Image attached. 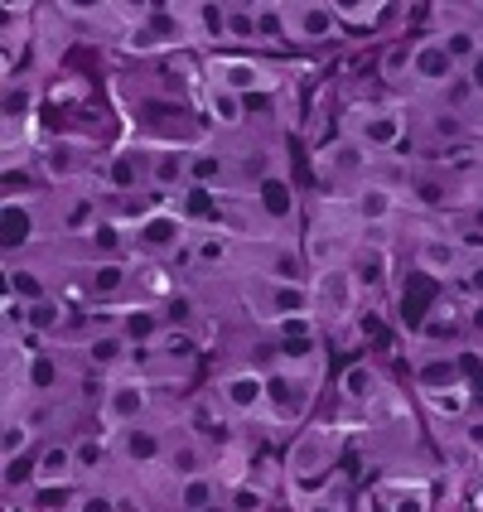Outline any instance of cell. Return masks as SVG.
Here are the masks:
<instances>
[{
  "label": "cell",
  "instance_id": "30bf717a",
  "mask_svg": "<svg viewBox=\"0 0 483 512\" xmlns=\"http://www.w3.org/2000/svg\"><path fill=\"white\" fill-rule=\"evenodd\" d=\"M416 266H421L426 276H435V281H455V276H464L474 261L459 252V242L450 232H421V242H416Z\"/></svg>",
  "mask_w": 483,
  "mask_h": 512
},
{
  "label": "cell",
  "instance_id": "ffe728a7",
  "mask_svg": "<svg viewBox=\"0 0 483 512\" xmlns=\"http://www.w3.org/2000/svg\"><path fill=\"white\" fill-rule=\"evenodd\" d=\"M203 107L213 116V126H223V131H242L247 126V97H237L228 87H203Z\"/></svg>",
  "mask_w": 483,
  "mask_h": 512
},
{
  "label": "cell",
  "instance_id": "7402d4cb",
  "mask_svg": "<svg viewBox=\"0 0 483 512\" xmlns=\"http://www.w3.org/2000/svg\"><path fill=\"white\" fill-rule=\"evenodd\" d=\"M5 295L10 300H20V305H39V300H54L49 295V281H44V271H34V266H5Z\"/></svg>",
  "mask_w": 483,
  "mask_h": 512
},
{
  "label": "cell",
  "instance_id": "f546056e",
  "mask_svg": "<svg viewBox=\"0 0 483 512\" xmlns=\"http://www.w3.org/2000/svg\"><path fill=\"white\" fill-rule=\"evenodd\" d=\"M126 281H131V266H126L121 256L102 261V266H92V276H87V285H92V295H97V300H112V295H121V290H126Z\"/></svg>",
  "mask_w": 483,
  "mask_h": 512
},
{
  "label": "cell",
  "instance_id": "1f68e13d",
  "mask_svg": "<svg viewBox=\"0 0 483 512\" xmlns=\"http://www.w3.org/2000/svg\"><path fill=\"white\" fill-rule=\"evenodd\" d=\"M406 194H411V203H416V208H426V213L450 208V189H445V184H440V179H435L430 170L411 174V189H406Z\"/></svg>",
  "mask_w": 483,
  "mask_h": 512
},
{
  "label": "cell",
  "instance_id": "9a60e30c",
  "mask_svg": "<svg viewBox=\"0 0 483 512\" xmlns=\"http://www.w3.org/2000/svg\"><path fill=\"white\" fill-rule=\"evenodd\" d=\"M78 479V464H73V440H49L39 455H34V488H58Z\"/></svg>",
  "mask_w": 483,
  "mask_h": 512
},
{
  "label": "cell",
  "instance_id": "44dd1931",
  "mask_svg": "<svg viewBox=\"0 0 483 512\" xmlns=\"http://www.w3.org/2000/svg\"><path fill=\"white\" fill-rule=\"evenodd\" d=\"M421 406H426L435 421H469L474 416V392L464 382L445 387V392H421Z\"/></svg>",
  "mask_w": 483,
  "mask_h": 512
},
{
  "label": "cell",
  "instance_id": "8fae6325",
  "mask_svg": "<svg viewBox=\"0 0 483 512\" xmlns=\"http://www.w3.org/2000/svg\"><path fill=\"white\" fill-rule=\"evenodd\" d=\"M145 165H150V189H160V194H189L194 189L189 150L184 145H155L145 155Z\"/></svg>",
  "mask_w": 483,
  "mask_h": 512
},
{
  "label": "cell",
  "instance_id": "83f0119b",
  "mask_svg": "<svg viewBox=\"0 0 483 512\" xmlns=\"http://www.w3.org/2000/svg\"><path fill=\"white\" fill-rule=\"evenodd\" d=\"M63 324H68V310H63V300L54 295V300L25 305V324H20V329H25V334H58ZM10 334H15V329H10Z\"/></svg>",
  "mask_w": 483,
  "mask_h": 512
},
{
  "label": "cell",
  "instance_id": "603a6c76",
  "mask_svg": "<svg viewBox=\"0 0 483 512\" xmlns=\"http://www.w3.org/2000/svg\"><path fill=\"white\" fill-rule=\"evenodd\" d=\"M435 34L445 39V49H450V58L459 63V73H464V68H469V63H474V58L483 54V34H479L474 25H469V20H450V25H445V29H435Z\"/></svg>",
  "mask_w": 483,
  "mask_h": 512
},
{
  "label": "cell",
  "instance_id": "3957f363",
  "mask_svg": "<svg viewBox=\"0 0 483 512\" xmlns=\"http://www.w3.org/2000/svg\"><path fill=\"white\" fill-rule=\"evenodd\" d=\"M314 295V319H324V324H348V314L358 305V276H353V266H324L310 285Z\"/></svg>",
  "mask_w": 483,
  "mask_h": 512
},
{
  "label": "cell",
  "instance_id": "ba28073f",
  "mask_svg": "<svg viewBox=\"0 0 483 512\" xmlns=\"http://www.w3.org/2000/svg\"><path fill=\"white\" fill-rule=\"evenodd\" d=\"M459 78H464V73H459V63L450 58V49H445L440 34H426V39L411 44V83L416 87L445 92V87H455Z\"/></svg>",
  "mask_w": 483,
  "mask_h": 512
},
{
  "label": "cell",
  "instance_id": "74e56055",
  "mask_svg": "<svg viewBox=\"0 0 483 512\" xmlns=\"http://www.w3.org/2000/svg\"><path fill=\"white\" fill-rule=\"evenodd\" d=\"M165 464H170L179 479H194V474H203V450L194 445V435H189V440H174V445H170V459H165Z\"/></svg>",
  "mask_w": 483,
  "mask_h": 512
},
{
  "label": "cell",
  "instance_id": "7bdbcfd3",
  "mask_svg": "<svg viewBox=\"0 0 483 512\" xmlns=\"http://www.w3.org/2000/svg\"><path fill=\"white\" fill-rule=\"evenodd\" d=\"M305 512H353V508H348V498H343L339 488H329V493H319Z\"/></svg>",
  "mask_w": 483,
  "mask_h": 512
},
{
  "label": "cell",
  "instance_id": "7c38bea8",
  "mask_svg": "<svg viewBox=\"0 0 483 512\" xmlns=\"http://www.w3.org/2000/svg\"><path fill=\"white\" fill-rule=\"evenodd\" d=\"M116 455L126 459L131 469H160L170 459V440L160 430H145V426H131V430H116L112 435Z\"/></svg>",
  "mask_w": 483,
  "mask_h": 512
},
{
  "label": "cell",
  "instance_id": "bcb514c9",
  "mask_svg": "<svg viewBox=\"0 0 483 512\" xmlns=\"http://www.w3.org/2000/svg\"><path fill=\"white\" fill-rule=\"evenodd\" d=\"M469 228L483 232V203H474V208H469Z\"/></svg>",
  "mask_w": 483,
  "mask_h": 512
},
{
  "label": "cell",
  "instance_id": "e0dca14e",
  "mask_svg": "<svg viewBox=\"0 0 483 512\" xmlns=\"http://www.w3.org/2000/svg\"><path fill=\"white\" fill-rule=\"evenodd\" d=\"M339 392L353 406H377V397H392L387 392V377L377 372V363H348L339 377Z\"/></svg>",
  "mask_w": 483,
  "mask_h": 512
},
{
  "label": "cell",
  "instance_id": "60d3db41",
  "mask_svg": "<svg viewBox=\"0 0 483 512\" xmlns=\"http://www.w3.org/2000/svg\"><path fill=\"white\" fill-rule=\"evenodd\" d=\"M97 228V203L92 199H73L63 208V232H87Z\"/></svg>",
  "mask_w": 483,
  "mask_h": 512
},
{
  "label": "cell",
  "instance_id": "7a4b0ae2",
  "mask_svg": "<svg viewBox=\"0 0 483 512\" xmlns=\"http://www.w3.org/2000/svg\"><path fill=\"white\" fill-rule=\"evenodd\" d=\"M353 141L363 145L368 155H392V150H401L406 145V136H411V121H406V112L401 107H392V102H382V107H353L348 112V126H343Z\"/></svg>",
  "mask_w": 483,
  "mask_h": 512
},
{
  "label": "cell",
  "instance_id": "d6986e66",
  "mask_svg": "<svg viewBox=\"0 0 483 512\" xmlns=\"http://www.w3.org/2000/svg\"><path fill=\"white\" fill-rule=\"evenodd\" d=\"M83 358L97 372H116V368H126L131 343H126V334H121V329H107V334H92V339L83 343Z\"/></svg>",
  "mask_w": 483,
  "mask_h": 512
},
{
  "label": "cell",
  "instance_id": "4dcf8cb0",
  "mask_svg": "<svg viewBox=\"0 0 483 512\" xmlns=\"http://www.w3.org/2000/svg\"><path fill=\"white\" fill-rule=\"evenodd\" d=\"M261 276H266V281H305V252L290 247V242L271 247V261H266Z\"/></svg>",
  "mask_w": 483,
  "mask_h": 512
},
{
  "label": "cell",
  "instance_id": "ac0fdd59",
  "mask_svg": "<svg viewBox=\"0 0 483 512\" xmlns=\"http://www.w3.org/2000/svg\"><path fill=\"white\" fill-rule=\"evenodd\" d=\"M15 368H20V377H25L29 397H54L58 387H63V368H58L49 353H29V358H20ZM15 368H10V372H15Z\"/></svg>",
  "mask_w": 483,
  "mask_h": 512
},
{
  "label": "cell",
  "instance_id": "6da1fadb",
  "mask_svg": "<svg viewBox=\"0 0 483 512\" xmlns=\"http://www.w3.org/2000/svg\"><path fill=\"white\" fill-rule=\"evenodd\" d=\"M334 459H339V440H334V430H305V435L290 445V459H285V484H290V498L310 508L319 493H329Z\"/></svg>",
  "mask_w": 483,
  "mask_h": 512
},
{
  "label": "cell",
  "instance_id": "ab89813d",
  "mask_svg": "<svg viewBox=\"0 0 483 512\" xmlns=\"http://www.w3.org/2000/svg\"><path fill=\"white\" fill-rule=\"evenodd\" d=\"M228 39H261V25H256V5H228Z\"/></svg>",
  "mask_w": 483,
  "mask_h": 512
},
{
  "label": "cell",
  "instance_id": "f6af8a7d",
  "mask_svg": "<svg viewBox=\"0 0 483 512\" xmlns=\"http://www.w3.org/2000/svg\"><path fill=\"white\" fill-rule=\"evenodd\" d=\"M464 83H469V92H474V97H479V102H483V54L474 58L469 68H464Z\"/></svg>",
  "mask_w": 483,
  "mask_h": 512
},
{
  "label": "cell",
  "instance_id": "d590c367",
  "mask_svg": "<svg viewBox=\"0 0 483 512\" xmlns=\"http://www.w3.org/2000/svg\"><path fill=\"white\" fill-rule=\"evenodd\" d=\"M34 440H39V426H34L29 416H20V411H10V416H5V445H0L5 459H20Z\"/></svg>",
  "mask_w": 483,
  "mask_h": 512
},
{
  "label": "cell",
  "instance_id": "d6a6232c",
  "mask_svg": "<svg viewBox=\"0 0 483 512\" xmlns=\"http://www.w3.org/2000/svg\"><path fill=\"white\" fill-rule=\"evenodd\" d=\"M189 252H194V261H199V266L218 271V266H228V261H232V237H228V232H199Z\"/></svg>",
  "mask_w": 483,
  "mask_h": 512
},
{
  "label": "cell",
  "instance_id": "9c48e42d",
  "mask_svg": "<svg viewBox=\"0 0 483 512\" xmlns=\"http://www.w3.org/2000/svg\"><path fill=\"white\" fill-rule=\"evenodd\" d=\"M136 247H141L145 256H165V252L189 247V223H184V213H174V208L145 213L141 223H136Z\"/></svg>",
  "mask_w": 483,
  "mask_h": 512
},
{
  "label": "cell",
  "instance_id": "277c9868",
  "mask_svg": "<svg viewBox=\"0 0 483 512\" xmlns=\"http://www.w3.org/2000/svg\"><path fill=\"white\" fill-rule=\"evenodd\" d=\"M208 83L228 87L237 97H247V92H276V68H266L261 58H247V54H213L208 58Z\"/></svg>",
  "mask_w": 483,
  "mask_h": 512
},
{
  "label": "cell",
  "instance_id": "e575fe53",
  "mask_svg": "<svg viewBox=\"0 0 483 512\" xmlns=\"http://www.w3.org/2000/svg\"><path fill=\"white\" fill-rule=\"evenodd\" d=\"M189 174H194L199 189H218L228 179V160L218 150H189Z\"/></svg>",
  "mask_w": 483,
  "mask_h": 512
},
{
  "label": "cell",
  "instance_id": "5bb4252c",
  "mask_svg": "<svg viewBox=\"0 0 483 512\" xmlns=\"http://www.w3.org/2000/svg\"><path fill=\"white\" fill-rule=\"evenodd\" d=\"M397 208H401V194L392 184H377V179L358 184V194H353V218L363 228H387L397 218Z\"/></svg>",
  "mask_w": 483,
  "mask_h": 512
},
{
  "label": "cell",
  "instance_id": "ee69618b",
  "mask_svg": "<svg viewBox=\"0 0 483 512\" xmlns=\"http://www.w3.org/2000/svg\"><path fill=\"white\" fill-rule=\"evenodd\" d=\"M112 498H116V512H150V503L136 488H112Z\"/></svg>",
  "mask_w": 483,
  "mask_h": 512
},
{
  "label": "cell",
  "instance_id": "cb8c5ba5",
  "mask_svg": "<svg viewBox=\"0 0 483 512\" xmlns=\"http://www.w3.org/2000/svg\"><path fill=\"white\" fill-rule=\"evenodd\" d=\"M464 372H459V358L455 353H435L426 363H416V387L421 392H445V387H459Z\"/></svg>",
  "mask_w": 483,
  "mask_h": 512
},
{
  "label": "cell",
  "instance_id": "f1b7e54d",
  "mask_svg": "<svg viewBox=\"0 0 483 512\" xmlns=\"http://www.w3.org/2000/svg\"><path fill=\"white\" fill-rule=\"evenodd\" d=\"M218 503V484L208 474H194V479H179V493H174V508L179 512H203Z\"/></svg>",
  "mask_w": 483,
  "mask_h": 512
},
{
  "label": "cell",
  "instance_id": "2e32d148",
  "mask_svg": "<svg viewBox=\"0 0 483 512\" xmlns=\"http://www.w3.org/2000/svg\"><path fill=\"white\" fill-rule=\"evenodd\" d=\"M464 329H469L464 310L450 305V300H440V305L426 314V324H421V343H435L440 353H455V343L464 339Z\"/></svg>",
  "mask_w": 483,
  "mask_h": 512
},
{
  "label": "cell",
  "instance_id": "4316f807",
  "mask_svg": "<svg viewBox=\"0 0 483 512\" xmlns=\"http://www.w3.org/2000/svg\"><path fill=\"white\" fill-rule=\"evenodd\" d=\"M83 155H87V141H49L44 145V155H39V165L54 174V179H68V174H78V165H83Z\"/></svg>",
  "mask_w": 483,
  "mask_h": 512
},
{
  "label": "cell",
  "instance_id": "52a82bcc",
  "mask_svg": "<svg viewBox=\"0 0 483 512\" xmlns=\"http://www.w3.org/2000/svg\"><path fill=\"white\" fill-rule=\"evenodd\" d=\"M150 406H155V387L141 382V377H121V382L107 387V397H102V421H107L112 430L145 426Z\"/></svg>",
  "mask_w": 483,
  "mask_h": 512
},
{
  "label": "cell",
  "instance_id": "f35d334b",
  "mask_svg": "<svg viewBox=\"0 0 483 512\" xmlns=\"http://www.w3.org/2000/svg\"><path fill=\"white\" fill-rule=\"evenodd\" d=\"M387 512H430V493L426 484H406V488H387Z\"/></svg>",
  "mask_w": 483,
  "mask_h": 512
},
{
  "label": "cell",
  "instance_id": "d4e9b609",
  "mask_svg": "<svg viewBox=\"0 0 483 512\" xmlns=\"http://www.w3.org/2000/svg\"><path fill=\"white\" fill-rule=\"evenodd\" d=\"M112 440L107 435H78L73 440V464H78V479H97L107 464H112Z\"/></svg>",
  "mask_w": 483,
  "mask_h": 512
},
{
  "label": "cell",
  "instance_id": "484cf974",
  "mask_svg": "<svg viewBox=\"0 0 483 512\" xmlns=\"http://www.w3.org/2000/svg\"><path fill=\"white\" fill-rule=\"evenodd\" d=\"M121 334H126V343L136 348V343H160L165 334H170V324H165V310H131L121 324H116Z\"/></svg>",
  "mask_w": 483,
  "mask_h": 512
},
{
  "label": "cell",
  "instance_id": "7dc6e473",
  "mask_svg": "<svg viewBox=\"0 0 483 512\" xmlns=\"http://www.w3.org/2000/svg\"><path fill=\"white\" fill-rule=\"evenodd\" d=\"M203 512H232V508H218V503H213V508H203Z\"/></svg>",
  "mask_w": 483,
  "mask_h": 512
},
{
  "label": "cell",
  "instance_id": "8992f818",
  "mask_svg": "<svg viewBox=\"0 0 483 512\" xmlns=\"http://www.w3.org/2000/svg\"><path fill=\"white\" fill-rule=\"evenodd\" d=\"M281 25H285V39L290 44H324V39H334L339 34V10L329 5V0H290L281 5Z\"/></svg>",
  "mask_w": 483,
  "mask_h": 512
},
{
  "label": "cell",
  "instance_id": "4fadbf2b",
  "mask_svg": "<svg viewBox=\"0 0 483 512\" xmlns=\"http://www.w3.org/2000/svg\"><path fill=\"white\" fill-rule=\"evenodd\" d=\"M218 397H223V406L237 411V416H256V411H266V372H256V368L228 372V377L218 382Z\"/></svg>",
  "mask_w": 483,
  "mask_h": 512
},
{
  "label": "cell",
  "instance_id": "5b68a950",
  "mask_svg": "<svg viewBox=\"0 0 483 512\" xmlns=\"http://www.w3.org/2000/svg\"><path fill=\"white\" fill-rule=\"evenodd\" d=\"M314 170H319V179H329V184H353V179H358V184H368L372 155L353 141L348 131H339L329 145H319V150H314Z\"/></svg>",
  "mask_w": 483,
  "mask_h": 512
},
{
  "label": "cell",
  "instance_id": "b9f144b4",
  "mask_svg": "<svg viewBox=\"0 0 483 512\" xmlns=\"http://www.w3.org/2000/svg\"><path fill=\"white\" fill-rule=\"evenodd\" d=\"M73 512H116L112 493H78V508Z\"/></svg>",
  "mask_w": 483,
  "mask_h": 512
},
{
  "label": "cell",
  "instance_id": "836d02e7",
  "mask_svg": "<svg viewBox=\"0 0 483 512\" xmlns=\"http://www.w3.org/2000/svg\"><path fill=\"white\" fill-rule=\"evenodd\" d=\"M334 10H339V25H353V29H377L392 15V5H377V0H358V5L334 0Z\"/></svg>",
  "mask_w": 483,
  "mask_h": 512
},
{
  "label": "cell",
  "instance_id": "8d00e7d4",
  "mask_svg": "<svg viewBox=\"0 0 483 512\" xmlns=\"http://www.w3.org/2000/svg\"><path fill=\"white\" fill-rule=\"evenodd\" d=\"M377 73H382V83H387V87L411 83V44H392V49H382V58H377Z\"/></svg>",
  "mask_w": 483,
  "mask_h": 512
}]
</instances>
